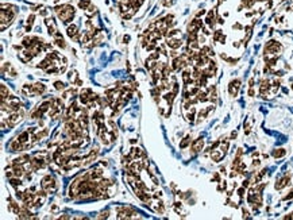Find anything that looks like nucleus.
Returning a JSON list of instances; mask_svg holds the SVG:
<instances>
[{
	"mask_svg": "<svg viewBox=\"0 0 293 220\" xmlns=\"http://www.w3.org/2000/svg\"><path fill=\"white\" fill-rule=\"evenodd\" d=\"M54 11H56L58 19L65 24L70 23V22L73 20V18H74V14H76L74 7L70 6V4H61V6H57Z\"/></svg>",
	"mask_w": 293,
	"mask_h": 220,
	"instance_id": "1",
	"label": "nucleus"
},
{
	"mask_svg": "<svg viewBox=\"0 0 293 220\" xmlns=\"http://www.w3.org/2000/svg\"><path fill=\"white\" fill-rule=\"evenodd\" d=\"M41 188H42L45 192H47V195H50V193H56L57 184H56V180H54V177L45 176L42 178V181H41Z\"/></svg>",
	"mask_w": 293,
	"mask_h": 220,
	"instance_id": "2",
	"label": "nucleus"
},
{
	"mask_svg": "<svg viewBox=\"0 0 293 220\" xmlns=\"http://www.w3.org/2000/svg\"><path fill=\"white\" fill-rule=\"evenodd\" d=\"M282 53V45L277 41H269L265 45V54H273L280 56Z\"/></svg>",
	"mask_w": 293,
	"mask_h": 220,
	"instance_id": "3",
	"label": "nucleus"
},
{
	"mask_svg": "<svg viewBox=\"0 0 293 220\" xmlns=\"http://www.w3.org/2000/svg\"><path fill=\"white\" fill-rule=\"evenodd\" d=\"M290 178H292V174L290 173H285L284 176L278 177L276 184H274V188H276V190H282L284 188H286L288 185L290 184Z\"/></svg>",
	"mask_w": 293,
	"mask_h": 220,
	"instance_id": "4",
	"label": "nucleus"
},
{
	"mask_svg": "<svg viewBox=\"0 0 293 220\" xmlns=\"http://www.w3.org/2000/svg\"><path fill=\"white\" fill-rule=\"evenodd\" d=\"M241 80L239 78H235L232 81H230L228 84V93L231 97H236L238 93H239V89H241Z\"/></svg>",
	"mask_w": 293,
	"mask_h": 220,
	"instance_id": "5",
	"label": "nucleus"
},
{
	"mask_svg": "<svg viewBox=\"0 0 293 220\" xmlns=\"http://www.w3.org/2000/svg\"><path fill=\"white\" fill-rule=\"evenodd\" d=\"M204 139H203L201 137L200 138H197L196 141H193V143H192V146H191V153L193 155L195 154H197V153H200L203 149H204Z\"/></svg>",
	"mask_w": 293,
	"mask_h": 220,
	"instance_id": "6",
	"label": "nucleus"
},
{
	"mask_svg": "<svg viewBox=\"0 0 293 220\" xmlns=\"http://www.w3.org/2000/svg\"><path fill=\"white\" fill-rule=\"evenodd\" d=\"M18 57H19V60H20L22 62H24V64H29V62L33 60L35 56L33 54V51H31L30 49H23V50H22L19 54H18Z\"/></svg>",
	"mask_w": 293,
	"mask_h": 220,
	"instance_id": "7",
	"label": "nucleus"
},
{
	"mask_svg": "<svg viewBox=\"0 0 293 220\" xmlns=\"http://www.w3.org/2000/svg\"><path fill=\"white\" fill-rule=\"evenodd\" d=\"M45 23H46V26H47V33H49V35L54 37V35L58 33V29H57L56 22H54L52 18H46V19H45Z\"/></svg>",
	"mask_w": 293,
	"mask_h": 220,
	"instance_id": "8",
	"label": "nucleus"
},
{
	"mask_svg": "<svg viewBox=\"0 0 293 220\" xmlns=\"http://www.w3.org/2000/svg\"><path fill=\"white\" fill-rule=\"evenodd\" d=\"M2 73L3 74H8L10 77H15L18 74L16 73V69L14 68V66L10 64V62H4L3 66H2Z\"/></svg>",
	"mask_w": 293,
	"mask_h": 220,
	"instance_id": "9",
	"label": "nucleus"
},
{
	"mask_svg": "<svg viewBox=\"0 0 293 220\" xmlns=\"http://www.w3.org/2000/svg\"><path fill=\"white\" fill-rule=\"evenodd\" d=\"M166 45H168L170 49L177 50V49L182 46V41H181V38H166Z\"/></svg>",
	"mask_w": 293,
	"mask_h": 220,
	"instance_id": "10",
	"label": "nucleus"
},
{
	"mask_svg": "<svg viewBox=\"0 0 293 220\" xmlns=\"http://www.w3.org/2000/svg\"><path fill=\"white\" fill-rule=\"evenodd\" d=\"M46 92V85L42 83H35L33 84V96H41Z\"/></svg>",
	"mask_w": 293,
	"mask_h": 220,
	"instance_id": "11",
	"label": "nucleus"
},
{
	"mask_svg": "<svg viewBox=\"0 0 293 220\" xmlns=\"http://www.w3.org/2000/svg\"><path fill=\"white\" fill-rule=\"evenodd\" d=\"M224 155L226 154H224L220 149H215V150L211 151V159L215 161V162H220V161L224 158Z\"/></svg>",
	"mask_w": 293,
	"mask_h": 220,
	"instance_id": "12",
	"label": "nucleus"
},
{
	"mask_svg": "<svg viewBox=\"0 0 293 220\" xmlns=\"http://www.w3.org/2000/svg\"><path fill=\"white\" fill-rule=\"evenodd\" d=\"M66 34H68V37L74 39L79 35V27L76 24H69L68 26V29H66Z\"/></svg>",
	"mask_w": 293,
	"mask_h": 220,
	"instance_id": "13",
	"label": "nucleus"
},
{
	"mask_svg": "<svg viewBox=\"0 0 293 220\" xmlns=\"http://www.w3.org/2000/svg\"><path fill=\"white\" fill-rule=\"evenodd\" d=\"M207 92H208V96H209V101L216 103V100H218V89H216L215 85H211Z\"/></svg>",
	"mask_w": 293,
	"mask_h": 220,
	"instance_id": "14",
	"label": "nucleus"
},
{
	"mask_svg": "<svg viewBox=\"0 0 293 220\" xmlns=\"http://www.w3.org/2000/svg\"><path fill=\"white\" fill-rule=\"evenodd\" d=\"M176 96H177V95H174L172 91H166V92H164V100L168 103V105H170V107H172Z\"/></svg>",
	"mask_w": 293,
	"mask_h": 220,
	"instance_id": "15",
	"label": "nucleus"
},
{
	"mask_svg": "<svg viewBox=\"0 0 293 220\" xmlns=\"http://www.w3.org/2000/svg\"><path fill=\"white\" fill-rule=\"evenodd\" d=\"M205 23L209 29H212L215 26V11L214 10L208 12V15H207V18H205Z\"/></svg>",
	"mask_w": 293,
	"mask_h": 220,
	"instance_id": "16",
	"label": "nucleus"
},
{
	"mask_svg": "<svg viewBox=\"0 0 293 220\" xmlns=\"http://www.w3.org/2000/svg\"><path fill=\"white\" fill-rule=\"evenodd\" d=\"M185 118H187V120H188L189 123H193V122H195V118H196V108H195L193 105L188 110V114L185 115Z\"/></svg>",
	"mask_w": 293,
	"mask_h": 220,
	"instance_id": "17",
	"label": "nucleus"
},
{
	"mask_svg": "<svg viewBox=\"0 0 293 220\" xmlns=\"http://www.w3.org/2000/svg\"><path fill=\"white\" fill-rule=\"evenodd\" d=\"M143 154H145V153L141 149H138V147H133V149L130 150V155H131L134 159H139L141 157H143Z\"/></svg>",
	"mask_w": 293,
	"mask_h": 220,
	"instance_id": "18",
	"label": "nucleus"
},
{
	"mask_svg": "<svg viewBox=\"0 0 293 220\" xmlns=\"http://www.w3.org/2000/svg\"><path fill=\"white\" fill-rule=\"evenodd\" d=\"M54 39H56V45L58 47H61V49H65L66 47V43L64 41V38H62V35L60 33H57L56 35H54Z\"/></svg>",
	"mask_w": 293,
	"mask_h": 220,
	"instance_id": "19",
	"label": "nucleus"
},
{
	"mask_svg": "<svg viewBox=\"0 0 293 220\" xmlns=\"http://www.w3.org/2000/svg\"><path fill=\"white\" fill-rule=\"evenodd\" d=\"M272 155H273V158H276V159L284 158V157L286 155V150L285 149H276V150H273Z\"/></svg>",
	"mask_w": 293,
	"mask_h": 220,
	"instance_id": "20",
	"label": "nucleus"
},
{
	"mask_svg": "<svg viewBox=\"0 0 293 220\" xmlns=\"http://www.w3.org/2000/svg\"><path fill=\"white\" fill-rule=\"evenodd\" d=\"M10 184H11V186L15 188V189H19V188H22V185H23V182H22V180L19 177L10 178Z\"/></svg>",
	"mask_w": 293,
	"mask_h": 220,
	"instance_id": "21",
	"label": "nucleus"
},
{
	"mask_svg": "<svg viewBox=\"0 0 293 220\" xmlns=\"http://www.w3.org/2000/svg\"><path fill=\"white\" fill-rule=\"evenodd\" d=\"M43 116V112L41 111L39 107H37V108H34L33 111H31V114H30V119H41Z\"/></svg>",
	"mask_w": 293,
	"mask_h": 220,
	"instance_id": "22",
	"label": "nucleus"
},
{
	"mask_svg": "<svg viewBox=\"0 0 293 220\" xmlns=\"http://www.w3.org/2000/svg\"><path fill=\"white\" fill-rule=\"evenodd\" d=\"M68 78H69V83H70L72 85H74V84H76V81L79 80V74H77V72H76V70H70L69 73H68Z\"/></svg>",
	"mask_w": 293,
	"mask_h": 220,
	"instance_id": "23",
	"label": "nucleus"
},
{
	"mask_svg": "<svg viewBox=\"0 0 293 220\" xmlns=\"http://www.w3.org/2000/svg\"><path fill=\"white\" fill-rule=\"evenodd\" d=\"M197 99H199V101H200V103H205V101H208V100H209L208 92H207V91H199V93H197Z\"/></svg>",
	"mask_w": 293,
	"mask_h": 220,
	"instance_id": "24",
	"label": "nucleus"
},
{
	"mask_svg": "<svg viewBox=\"0 0 293 220\" xmlns=\"http://www.w3.org/2000/svg\"><path fill=\"white\" fill-rule=\"evenodd\" d=\"M0 95H2V100H7L8 96H10V91L4 84L0 85Z\"/></svg>",
	"mask_w": 293,
	"mask_h": 220,
	"instance_id": "25",
	"label": "nucleus"
},
{
	"mask_svg": "<svg viewBox=\"0 0 293 220\" xmlns=\"http://www.w3.org/2000/svg\"><path fill=\"white\" fill-rule=\"evenodd\" d=\"M30 135L31 134L29 132V130H26V131H22L19 135H18L16 138L19 139V141L22 142V143H24V142H29V138H30Z\"/></svg>",
	"mask_w": 293,
	"mask_h": 220,
	"instance_id": "26",
	"label": "nucleus"
},
{
	"mask_svg": "<svg viewBox=\"0 0 293 220\" xmlns=\"http://www.w3.org/2000/svg\"><path fill=\"white\" fill-rule=\"evenodd\" d=\"M22 93H23L24 96H29V95L33 96V85L31 84H24L23 87H22Z\"/></svg>",
	"mask_w": 293,
	"mask_h": 220,
	"instance_id": "27",
	"label": "nucleus"
},
{
	"mask_svg": "<svg viewBox=\"0 0 293 220\" xmlns=\"http://www.w3.org/2000/svg\"><path fill=\"white\" fill-rule=\"evenodd\" d=\"M153 209H154L155 212H158L160 215H162L165 212V207H164V204H162V201H157L155 205L153 207Z\"/></svg>",
	"mask_w": 293,
	"mask_h": 220,
	"instance_id": "28",
	"label": "nucleus"
},
{
	"mask_svg": "<svg viewBox=\"0 0 293 220\" xmlns=\"http://www.w3.org/2000/svg\"><path fill=\"white\" fill-rule=\"evenodd\" d=\"M34 22H35V15L31 14L29 18H27V26H26V31H27V33H29V31H31V27H33Z\"/></svg>",
	"mask_w": 293,
	"mask_h": 220,
	"instance_id": "29",
	"label": "nucleus"
},
{
	"mask_svg": "<svg viewBox=\"0 0 293 220\" xmlns=\"http://www.w3.org/2000/svg\"><path fill=\"white\" fill-rule=\"evenodd\" d=\"M188 146H191V137L189 135H187L181 142H180V149H187Z\"/></svg>",
	"mask_w": 293,
	"mask_h": 220,
	"instance_id": "30",
	"label": "nucleus"
},
{
	"mask_svg": "<svg viewBox=\"0 0 293 220\" xmlns=\"http://www.w3.org/2000/svg\"><path fill=\"white\" fill-rule=\"evenodd\" d=\"M89 6H91V0H80L79 2V7L81 10H87Z\"/></svg>",
	"mask_w": 293,
	"mask_h": 220,
	"instance_id": "31",
	"label": "nucleus"
},
{
	"mask_svg": "<svg viewBox=\"0 0 293 220\" xmlns=\"http://www.w3.org/2000/svg\"><path fill=\"white\" fill-rule=\"evenodd\" d=\"M54 89H57V91H65L66 85H65V83H62V81H56V83H54Z\"/></svg>",
	"mask_w": 293,
	"mask_h": 220,
	"instance_id": "32",
	"label": "nucleus"
},
{
	"mask_svg": "<svg viewBox=\"0 0 293 220\" xmlns=\"http://www.w3.org/2000/svg\"><path fill=\"white\" fill-rule=\"evenodd\" d=\"M223 35H224V34H223V31H222V30H216V31H215V34H214V41H215V42H219V41H220V38H222Z\"/></svg>",
	"mask_w": 293,
	"mask_h": 220,
	"instance_id": "33",
	"label": "nucleus"
},
{
	"mask_svg": "<svg viewBox=\"0 0 293 220\" xmlns=\"http://www.w3.org/2000/svg\"><path fill=\"white\" fill-rule=\"evenodd\" d=\"M254 2H255V0H242V4L246 8H251V7H253V4H254Z\"/></svg>",
	"mask_w": 293,
	"mask_h": 220,
	"instance_id": "34",
	"label": "nucleus"
},
{
	"mask_svg": "<svg viewBox=\"0 0 293 220\" xmlns=\"http://www.w3.org/2000/svg\"><path fill=\"white\" fill-rule=\"evenodd\" d=\"M108 216H110V211H103V212H100V215L97 216V219H107Z\"/></svg>",
	"mask_w": 293,
	"mask_h": 220,
	"instance_id": "35",
	"label": "nucleus"
},
{
	"mask_svg": "<svg viewBox=\"0 0 293 220\" xmlns=\"http://www.w3.org/2000/svg\"><path fill=\"white\" fill-rule=\"evenodd\" d=\"M181 208H182L181 203H178V201H177V203H174V211H176L177 213H180V211H181Z\"/></svg>",
	"mask_w": 293,
	"mask_h": 220,
	"instance_id": "36",
	"label": "nucleus"
},
{
	"mask_svg": "<svg viewBox=\"0 0 293 220\" xmlns=\"http://www.w3.org/2000/svg\"><path fill=\"white\" fill-rule=\"evenodd\" d=\"M247 95H249L250 97H254V96H255V89H254V87H249V92H247Z\"/></svg>",
	"mask_w": 293,
	"mask_h": 220,
	"instance_id": "37",
	"label": "nucleus"
},
{
	"mask_svg": "<svg viewBox=\"0 0 293 220\" xmlns=\"http://www.w3.org/2000/svg\"><path fill=\"white\" fill-rule=\"evenodd\" d=\"M246 189V188L245 186H242V188H239V189H238V196H239V197H243V196H245V190Z\"/></svg>",
	"mask_w": 293,
	"mask_h": 220,
	"instance_id": "38",
	"label": "nucleus"
},
{
	"mask_svg": "<svg viewBox=\"0 0 293 220\" xmlns=\"http://www.w3.org/2000/svg\"><path fill=\"white\" fill-rule=\"evenodd\" d=\"M261 165V161L259 159H253V164H251V166H253V169H255V168H258V166Z\"/></svg>",
	"mask_w": 293,
	"mask_h": 220,
	"instance_id": "39",
	"label": "nucleus"
},
{
	"mask_svg": "<svg viewBox=\"0 0 293 220\" xmlns=\"http://www.w3.org/2000/svg\"><path fill=\"white\" fill-rule=\"evenodd\" d=\"M169 54H170V57H172V58L178 57V53H177V50H174V49H172V50H170V53H169Z\"/></svg>",
	"mask_w": 293,
	"mask_h": 220,
	"instance_id": "40",
	"label": "nucleus"
},
{
	"mask_svg": "<svg viewBox=\"0 0 293 220\" xmlns=\"http://www.w3.org/2000/svg\"><path fill=\"white\" fill-rule=\"evenodd\" d=\"M250 180H245V181H243V184H242V186H245V188H249L250 186Z\"/></svg>",
	"mask_w": 293,
	"mask_h": 220,
	"instance_id": "41",
	"label": "nucleus"
},
{
	"mask_svg": "<svg viewBox=\"0 0 293 220\" xmlns=\"http://www.w3.org/2000/svg\"><path fill=\"white\" fill-rule=\"evenodd\" d=\"M214 181H218V182H220V176H219V173H215L214 174Z\"/></svg>",
	"mask_w": 293,
	"mask_h": 220,
	"instance_id": "42",
	"label": "nucleus"
},
{
	"mask_svg": "<svg viewBox=\"0 0 293 220\" xmlns=\"http://www.w3.org/2000/svg\"><path fill=\"white\" fill-rule=\"evenodd\" d=\"M242 212H243V219H245V217H249V211H247V209H245V208H243L242 209Z\"/></svg>",
	"mask_w": 293,
	"mask_h": 220,
	"instance_id": "43",
	"label": "nucleus"
},
{
	"mask_svg": "<svg viewBox=\"0 0 293 220\" xmlns=\"http://www.w3.org/2000/svg\"><path fill=\"white\" fill-rule=\"evenodd\" d=\"M238 137V132L236 131H232L231 134H230V139H235Z\"/></svg>",
	"mask_w": 293,
	"mask_h": 220,
	"instance_id": "44",
	"label": "nucleus"
},
{
	"mask_svg": "<svg viewBox=\"0 0 293 220\" xmlns=\"http://www.w3.org/2000/svg\"><path fill=\"white\" fill-rule=\"evenodd\" d=\"M232 27L235 29V30H242V29H243V27H242V24H239V23H235V24L232 26Z\"/></svg>",
	"mask_w": 293,
	"mask_h": 220,
	"instance_id": "45",
	"label": "nucleus"
},
{
	"mask_svg": "<svg viewBox=\"0 0 293 220\" xmlns=\"http://www.w3.org/2000/svg\"><path fill=\"white\" fill-rule=\"evenodd\" d=\"M57 211H58V205H53L52 208H50V212H53V213L57 212Z\"/></svg>",
	"mask_w": 293,
	"mask_h": 220,
	"instance_id": "46",
	"label": "nucleus"
},
{
	"mask_svg": "<svg viewBox=\"0 0 293 220\" xmlns=\"http://www.w3.org/2000/svg\"><path fill=\"white\" fill-rule=\"evenodd\" d=\"M205 14V10H200L199 12L196 14V18H199V16H201V15H204Z\"/></svg>",
	"mask_w": 293,
	"mask_h": 220,
	"instance_id": "47",
	"label": "nucleus"
},
{
	"mask_svg": "<svg viewBox=\"0 0 293 220\" xmlns=\"http://www.w3.org/2000/svg\"><path fill=\"white\" fill-rule=\"evenodd\" d=\"M242 155H243V150H242V149H238L236 155H235V157H242Z\"/></svg>",
	"mask_w": 293,
	"mask_h": 220,
	"instance_id": "48",
	"label": "nucleus"
},
{
	"mask_svg": "<svg viewBox=\"0 0 293 220\" xmlns=\"http://www.w3.org/2000/svg\"><path fill=\"white\" fill-rule=\"evenodd\" d=\"M249 87H254V78H250L249 80Z\"/></svg>",
	"mask_w": 293,
	"mask_h": 220,
	"instance_id": "49",
	"label": "nucleus"
},
{
	"mask_svg": "<svg viewBox=\"0 0 293 220\" xmlns=\"http://www.w3.org/2000/svg\"><path fill=\"white\" fill-rule=\"evenodd\" d=\"M284 219H290V220H293V212H292V213H289L288 216H284Z\"/></svg>",
	"mask_w": 293,
	"mask_h": 220,
	"instance_id": "50",
	"label": "nucleus"
},
{
	"mask_svg": "<svg viewBox=\"0 0 293 220\" xmlns=\"http://www.w3.org/2000/svg\"><path fill=\"white\" fill-rule=\"evenodd\" d=\"M39 14L42 15V16H46V14H47V11H46V10H42V11L39 12Z\"/></svg>",
	"mask_w": 293,
	"mask_h": 220,
	"instance_id": "51",
	"label": "nucleus"
},
{
	"mask_svg": "<svg viewBox=\"0 0 293 220\" xmlns=\"http://www.w3.org/2000/svg\"><path fill=\"white\" fill-rule=\"evenodd\" d=\"M123 41H124L126 43H127V42L130 41V37H128V35H124V38H123Z\"/></svg>",
	"mask_w": 293,
	"mask_h": 220,
	"instance_id": "52",
	"label": "nucleus"
},
{
	"mask_svg": "<svg viewBox=\"0 0 293 220\" xmlns=\"http://www.w3.org/2000/svg\"><path fill=\"white\" fill-rule=\"evenodd\" d=\"M60 219H72V216H68V215H62V216H60Z\"/></svg>",
	"mask_w": 293,
	"mask_h": 220,
	"instance_id": "53",
	"label": "nucleus"
},
{
	"mask_svg": "<svg viewBox=\"0 0 293 220\" xmlns=\"http://www.w3.org/2000/svg\"><path fill=\"white\" fill-rule=\"evenodd\" d=\"M292 89H293V85H292Z\"/></svg>",
	"mask_w": 293,
	"mask_h": 220,
	"instance_id": "54",
	"label": "nucleus"
}]
</instances>
